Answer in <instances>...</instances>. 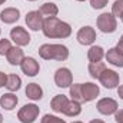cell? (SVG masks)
Listing matches in <instances>:
<instances>
[{"instance_id": "29", "label": "cell", "mask_w": 123, "mask_h": 123, "mask_svg": "<svg viewBox=\"0 0 123 123\" xmlns=\"http://www.w3.org/2000/svg\"><path fill=\"white\" fill-rule=\"evenodd\" d=\"M115 120H116V123H123V109L115 113Z\"/></svg>"}, {"instance_id": "40", "label": "cell", "mask_w": 123, "mask_h": 123, "mask_svg": "<svg viewBox=\"0 0 123 123\" xmlns=\"http://www.w3.org/2000/svg\"><path fill=\"white\" fill-rule=\"evenodd\" d=\"M0 34H1V29H0Z\"/></svg>"}, {"instance_id": "22", "label": "cell", "mask_w": 123, "mask_h": 123, "mask_svg": "<svg viewBox=\"0 0 123 123\" xmlns=\"http://www.w3.org/2000/svg\"><path fill=\"white\" fill-rule=\"evenodd\" d=\"M22 87V79L17 74H7V82H6V89L9 92L14 93Z\"/></svg>"}, {"instance_id": "6", "label": "cell", "mask_w": 123, "mask_h": 123, "mask_svg": "<svg viewBox=\"0 0 123 123\" xmlns=\"http://www.w3.org/2000/svg\"><path fill=\"white\" fill-rule=\"evenodd\" d=\"M96 109L100 115H105V116H110V115H115L117 110H119V105L115 99L112 97H103L97 102L96 105Z\"/></svg>"}, {"instance_id": "38", "label": "cell", "mask_w": 123, "mask_h": 123, "mask_svg": "<svg viewBox=\"0 0 123 123\" xmlns=\"http://www.w3.org/2000/svg\"><path fill=\"white\" fill-rule=\"evenodd\" d=\"M120 19H122V23H123V14H122V17H120Z\"/></svg>"}, {"instance_id": "9", "label": "cell", "mask_w": 123, "mask_h": 123, "mask_svg": "<svg viewBox=\"0 0 123 123\" xmlns=\"http://www.w3.org/2000/svg\"><path fill=\"white\" fill-rule=\"evenodd\" d=\"M76 39L83 46H92L96 40V30L92 26H83L79 29L77 34H76Z\"/></svg>"}, {"instance_id": "34", "label": "cell", "mask_w": 123, "mask_h": 123, "mask_svg": "<svg viewBox=\"0 0 123 123\" xmlns=\"http://www.w3.org/2000/svg\"><path fill=\"white\" fill-rule=\"evenodd\" d=\"M0 123H3V115L0 113Z\"/></svg>"}, {"instance_id": "32", "label": "cell", "mask_w": 123, "mask_h": 123, "mask_svg": "<svg viewBox=\"0 0 123 123\" xmlns=\"http://www.w3.org/2000/svg\"><path fill=\"white\" fill-rule=\"evenodd\" d=\"M117 96L123 100V85H120V86L117 87Z\"/></svg>"}, {"instance_id": "1", "label": "cell", "mask_w": 123, "mask_h": 123, "mask_svg": "<svg viewBox=\"0 0 123 123\" xmlns=\"http://www.w3.org/2000/svg\"><path fill=\"white\" fill-rule=\"evenodd\" d=\"M42 31L47 39H67L72 34V27L57 17H46Z\"/></svg>"}, {"instance_id": "15", "label": "cell", "mask_w": 123, "mask_h": 123, "mask_svg": "<svg viewBox=\"0 0 123 123\" xmlns=\"http://www.w3.org/2000/svg\"><path fill=\"white\" fill-rule=\"evenodd\" d=\"M107 63H110L112 66H116V67H123V53L115 46L112 49L107 50V53L105 55Z\"/></svg>"}, {"instance_id": "19", "label": "cell", "mask_w": 123, "mask_h": 123, "mask_svg": "<svg viewBox=\"0 0 123 123\" xmlns=\"http://www.w3.org/2000/svg\"><path fill=\"white\" fill-rule=\"evenodd\" d=\"M26 96L31 99V100H40L42 97H43V89L40 87V85H37V83H29L27 86H26Z\"/></svg>"}, {"instance_id": "2", "label": "cell", "mask_w": 123, "mask_h": 123, "mask_svg": "<svg viewBox=\"0 0 123 123\" xmlns=\"http://www.w3.org/2000/svg\"><path fill=\"white\" fill-rule=\"evenodd\" d=\"M39 56L44 60L64 62L69 59V49L64 44H50L44 43L39 47Z\"/></svg>"}, {"instance_id": "21", "label": "cell", "mask_w": 123, "mask_h": 123, "mask_svg": "<svg viewBox=\"0 0 123 123\" xmlns=\"http://www.w3.org/2000/svg\"><path fill=\"white\" fill-rule=\"evenodd\" d=\"M105 49L102 46H90V49L87 50V59L90 63L94 62H102V59L105 57Z\"/></svg>"}, {"instance_id": "5", "label": "cell", "mask_w": 123, "mask_h": 123, "mask_svg": "<svg viewBox=\"0 0 123 123\" xmlns=\"http://www.w3.org/2000/svg\"><path fill=\"white\" fill-rule=\"evenodd\" d=\"M39 113H40V109L37 105L34 103H27L23 107L19 109L17 112V119L22 123H33L37 117H39Z\"/></svg>"}, {"instance_id": "3", "label": "cell", "mask_w": 123, "mask_h": 123, "mask_svg": "<svg viewBox=\"0 0 123 123\" xmlns=\"http://www.w3.org/2000/svg\"><path fill=\"white\" fill-rule=\"evenodd\" d=\"M96 26L102 33H113L117 29V22L112 13H102L100 16H97Z\"/></svg>"}, {"instance_id": "7", "label": "cell", "mask_w": 123, "mask_h": 123, "mask_svg": "<svg viewBox=\"0 0 123 123\" xmlns=\"http://www.w3.org/2000/svg\"><path fill=\"white\" fill-rule=\"evenodd\" d=\"M10 39L16 43V46L19 47H25L30 43V34L22 26H16L10 30Z\"/></svg>"}, {"instance_id": "18", "label": "cell", "mask_w": 123, "mask_h": 123, "mask_svg": "<svg viewBox=\"0 0 123 123\" xmlns=\"http://www.w3.org/2000/svg\"><path fill=\"white\" fill-rule=\"evenodd\" d=\"M67 102H69V99H67L64 94H56V96L52 99V102H50V107H52V110L56 112V113H63V110H64Z\"/></svg>"}, {"instance_id": "26", "label": "cell", "mask_w": 123, "mask_h": 123, "mask_svg": "<svg viewBox=\"0 0 123 123\" xmlns=\"http://www.w3.org/2000/svg\"><path fill=\"white\" fill-rule=\"evenodd\" d=\"M40 123H66L64 119H60L59 116H55V115H44L43 117H42V120Z\"/></svg>"}, {"instance_id": "27", "label": "cell", "mask_w": 123, "mask_h": 123, "mask_svg": "<svg viewBox=\"0 0 123 123\" xmlns=\"http://www.w3.org/2000/svg\"><path fill=\"white\" fill-rule=\"evenodd\" d=\"M10 49H12L10 40L9 39H0V56H6Z\"/></svg>"}, {"instance_id": "13", "label": "cell", "mask_w": 123, "mask_h": 123, "mask_svg": "<svg viewBox=\"0 0 123 123\" xmlns=\"http://www.w3.org/2000/svg\"><path fill=\"white\" fill-rule=\"evenodd\" d=\"M20 19V10L16 7H6L0 12V20L4 25H13Z\"/></svg>"}, {"instance_id": "36", "label": "cell", "mask_w": 123, "mask_h": 123, "mask_svg": "<svg viewBox=\"0 0 123 123\" xmlns=\"http://www.w3.org/2000/svg\"><path fill=\"white\" fill-rule=\"evenodd\" d=\"M4 1H6V0H0V4H3V3H4Z\"/></svg>"}, {"instance_id": "23", "label": "cell", "mask_w": 123, "mask_h": 123, "mask_svg": "<svg viewBox=\"0 0 123 123\" xmlns=\"http://www.w3.org/2000/svg\"><path fill=\"white\" fill-rule=\"evenodd\" d=\"M105 69H106V66H105L103 62L89 63V67H87V70H89V73H90V76H92L93 79H99V76L102 74V72H103Z\"/></svg>"}, {"instance_id": "25", "label": "cell", "mask_w": 123, "mask_h": 123, "mask_svg": "<svg viewBox=\"0 0 123 123\" xmlns=\"http://www.w3.org/2000/svg\"><path fill=\"white\" fill-rule=\"evenodd\" d=\"M115 17H122L123 14V0H116L112 4V12H110Z\"/></svg>"}, {"instance_id": "17", "label": "cell", "mask_w": 123, "mask_h": 123, "mask_svg": "<svg viewBox=\"0 0 123 123\" xmlns=\"http://www.w3.org/2000/svg\"><path fill=\"white\" fill-rule=\"evenodd\" d=\"M80 113H82V103L76 102V100H69L64 110H63V115H66L69 117H76Z\"/></svg>"}, {"instance_id": "11", "label": "cell", "mask_w": 123, "mask_h": 123, "mask_svg": "<svg viewBox=\"0 0 123 123\" xmlns=\"http://www.w3.org/2000/svg\"><path fill=\"white\" fill-rule=\"evenodd\" d=\"M20 69H22V72L26 76L34 77L40 72V64H39V62L36 60L34 57H25L23 62L20 63Z\"/></svg>"}, {"instance_id": "39", "label": "cell", "mask_w": 123, "mask_h": 123, "mask_svg": "<svg viewBox=\"0 0 123 123\" xmlns=\"http://www.w3.org/2000/svg\"><path fill=\"white\" fill-rule=\"evenodd\" d=\"M27 1H36V0H27Z\"/></svg>"}, {"instance_id": "31", "label": "cell", "mask_w": 123, "mask_h": 123, "mask_svg": "<svg viewBox=\"0 0 123 123\" xmlns=\"http://www.w3.org/2000/svg\"><path fill=\"white\" fill-rule=\"evenodd\" d=\"M116 47H117V49H119V50H120V52L123 53V34L120 36V39H119V42H117Z\"/></svg>"}, {"instance_id": "4", "label": "cell", "mask_w": 123, "mask_h": 123, "mask_svg": "<svg viewBox=\"0 0 123 123\" xmlns=\"http://www.w3.org/2000/svg\"><path fill=\"white\" fill-rule=\"evenodd\" d=\"M99 82L103 87L112 90V89H116L119 87V83H120V76L116 70L113 69H105L102 72V74L99 76Z\"/></svg>"}, {"instance_id": "14", "label": "cell", "mask_w": 123, "mask_h": 123, "mask_svg": "<svg viewBox=\"0 0 123 123\" xmlns=\"http://www.w3.org/2000/svg\"><path fill=\"white\" fill-rule=\"evenodd\" d=\"M6 59L12 66H20V63L25 59V52L19 46H12V49L6 55Z\"/></svg>"}, {"instance_id": "16", "label": "cell", "mask_w": 123, "mask_h": 123, "mask_svg": "<svg viewBox=\"0 0 123 123\" xmlns=\"http://www.w3.org/2000/svg\"><path fill=\"white\" fill-rule=\"evenodd\" d=\"M17 103H19V99H17V96L14 93L9 92V93H4V94L0 96V106L4 110H7V112L13 110L17 106Z\"/></svg>"}, {"instance_id": "30", "label": "cell", "mask_w": 123, "mask_h": 123, "mask_svg": "<svg viewBox=\"0 0 123 123\" xmlns=\"http://www.w3.org/2000/svg\"><path fill=\"white\" fill-rule=\"evenodd\" d=\"M6 82H7V74L3 73V72H0V87H4Z\"/></svg>"}, {"instance_id": "33", "label": "cell", "mask_w": 123, "mask_h": 123, "mask_svg": "<svg viewBox=\"0 0 123 123\" xmlns=\"http://www.w3.org/2000/svg\"><path fill=\"white\" fill-rule=\"evenodd\" d=\"M89 123H105L102 119H93V120H90Z\"/></svg>"}, {"instance_id": "20", "label": "cell", "mask_w": 123, "mask_h": 123, "mask_svg": "<svg viewBox=\"0 0 123 123\" xmlns=\"http://www.w3.org/2000/svg\"><path fill=\"white\" fill-rule=\"evenodd\" d=\"M39 12L44 19L46 17H56L59 14V7L55 3H43L42 7L39 9Z\"/></svg>"}, {"instance_id": "10", "label": "cell", "mask_w": 123, "mask_h": 123, "mask_svg": "<svg viewBox=\"0 0 123 123\" xmlns=\"http://www.w3.org/2000/svg\"><path fill=\"white\" fill-rule=\"evenodd\" d=\"M25 22H26V25H27V27H29L30 30L39 31V30H42V27H43L44 17L40 14L39 10H31V12H29V13L26 14Z\"/></svg>"}, {"instance_id": "12", "label": "cell", "mask_w": 123, "mask_h": 123, "mask_svg": "<svg viewBox=\"0 0 123 123\" xmlns=\"http://www.w3.org/2000/svg\"><path fill=\"white\" fill-rule=\"evenodd\" d=\"M99 94H100V87L96 83H92V82L82 83V97H83V102H92Z\"/></svg>"}, {"instance_id": "37", "label": "cell", "mask_w": 123, "mask_h": 123, "mask_svg": "<svg viewBox=\"0 0 123 123\" xmlns=\"http://www.w3.org/2000/svg\"><path fill=\"white\" fill-rule=\"evenodd\" d=\"M76 1H86V0H76Z\"/></svg>"}, {"instance_id": "28", "label": "cell", "mask_w": 123, "mask_h": 123, "mask_svg": "<svg viewBox=\"0 0 123 123\" xmlns=\"http://www.w3.org/2000/svg\"><path fill=\"white\" fill-rule=\"evenodd\" d=\"M107 3H109V0H90V6H92V9H94V10L103 9Z\"/></svg>"}, {"instance_id": "8", "label": "cell", "mask_w": 123, "mask_h": 123, "mask_svg": "<svg viewBox=\"0 0 123 123\" xmlns=\"http://www.w3.org/2000/svg\"><path fill=\"white\" fill-rule=\"evenodd\" d=\"M55 83H56L57 87H62V89L70 87L72 83H73V74H72L70 69H67V67L57 69L56 73H55Z\"/></svg>"}, {"instance_id": "35", "label": "cell", "mask_w": 123, "mask_h": 123, "mask_svg": "<svg viewBox=\"0 0 123 123\" xmlns=\"http://www.w3.org/2000/svg\"><path fill=\"white\" fill-rule=\"evenodd\" d=\"M72 123H83V122H80V120H74V122H72Z\"/></svg>"}, {"instance_id": "24", "label": "cell", "mask_w": 123, "mask_h": 123, "mask_svg": "<svg viewBox=\"0 0 123 123\" xmlns=\"http://www.w3.org/2000/svg\"><path fill=\"white\" fill-rule=\"evenodd\" d=\"M70 96H72V100H76V102H83V97H82V83H72L70 86Z\"/></svg>"}]
</instances>
